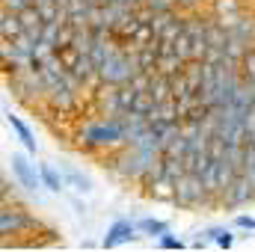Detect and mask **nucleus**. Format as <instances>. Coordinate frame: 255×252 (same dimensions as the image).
Segmentation results:
<instances>
[{"mask_svg":"<svg viewBox=\"0 0 255 252\" xmlns=\"http://www.w3.org/2000/svg\"><path fill=\"white\" fill-rule=\"evenodd\" d=\"M12 172H15V178L21 181V187L27 190H39V175H36V169L27 163V157L24 154H12Z\"/></svg>","mask_w":255,"mask_h":252,"instance_id":"f257e3e1","label":"nucleus"},{"mask_svg":"<svg viewBox=\"0 0 255 252\" xmlns=\"http://www.w3.org/2000/svg\"><path fill=\"white\" fill-rule=\"evenodd\" d=\"M136 238V229L130 226V223H116L113 229H110V235L104 238V247H119V244H128V241H133Z\"/></svg>","mask_w":255,"mask_h":252,"instance_id":"f03ea898","label":"nucleus"},{"mask_svg":"<svg viewBox=\"0 0 255 252\" xmlns=\"http://www.w3.org/2000/svg\"><path fill=\"white\" fill-rule=\"evenodd\" d=\"M238 74H241V80H244L247 89L255 83V48H247L244 57L238 60Z\"/></svg>","mask_w":255,"mask_h":252,"instance_id":"7ed1b4c3","label":"nucleus"},{"mask_svg":"<svg viewBox=\"0 0 255 252\" xmlns=\"http://www.w3.org/2000/svg\"><path fill=\"white\" fill-rule=\"evenodd\" d=\"M6 119H9V125L15 127V133L21 136V142L27 145V151H36V139H33V133H30V127L24 125L18 116H12V113H6Z\"/></svg>","mask_w":255,"mask_h":252,"instance_id":"20e7f679","label":"nucleus"},{"mask_svg":"<svg viewBox=\"0 0 255 252\" xmlns=\"http://www.w3.org/2000/svg\"><path fill=\"white\" fill-rule=\"evenodd\" d=\"M39 172H42V184H45L48 190H54V193H60V190H63V175H57V169H54V166L42 163V169H39Z\"/></svg>","mask_w":255,"mask_h":252,"instance_id":"39448f33","label":"nucleus"},{"mask_svg":"<svg viewBox=\"0 0 255 252\" xmlns=\"http://www.w3.org/2000/svg\"><path fill=\"white\" fill-rule=\"evenodd\" d=\"M139 229L142 232H148V235H169V226L166 223H160V220H139Z\"/></svg>","mask_w":255,"mask_h":252,"instance_id":"423d86ee","label":"nucleus"},{"mask_svg":"<svg viewBox=\"0 0 255 252\" xmlns=\"http://www.w3.org/2000/svg\"><path fill=\"white\" fill-rule=\"evenodd\" d=\"M65 175H68V181H71L74 187L80 190V193H89V190H92V187H89V178H86V175H80L77 169H68Z\"/></svg>","mask_w":255,"mask_h":252,"instance_id":"0eeeda50","label":"nucleus"},{"mask_svg":"<svg viewBox=\"0 0 255 252\" xmlns=\"http://www.w3.org/2000/svg\"><path fill=\"white\" fill-rule=\"evenodd\" d=\"M157 247H163V250H181V247H184V244H181V241H175V238H169V235H163V238H160V244H157Z\"/></svg>","mask_w":255,"mask_h":252,"instance_id":"6e6552de","label":"nucleus"},{"mask_svg":"<svg viewBox=\"0 0 255 252\" xmlns=\"http://www.w3.org/2000/svg\"><path fill=\"white\" fill-rule=\"evenodd\" d=\"M202 0H175V9H181V12H190V9H196Z\"/></svg>","mask_w":255,"mask_h":252,"instance_id":"1a4fd4ad","label":"nucleus"},{"mask_svg":"<svg viewBox=\"0 0 255 252\" xmlns=\"http://www.w3.org/2000/svg\"><path fill=\"white\" fill-rule=\"evenodd\" d=\"M238 226L241 229H255V220L253 217H238Z\"/></svg>","mask_w":255,"mask_h":252,"instance_id":"9d476101","label":"nucleus"},{"mask_svg":"<svg viewBox=\"0 0 255 252\" xmlns=\"http://www.w3.org/2000/svg\"><path fill=\"white\" fill-rule=\"evenodd\" d=\"M217 244H220V247H232V235H229V232H223V235L217 238Z\"/></svg>","mask_w":255,"mask_h":252,"instance_id":"9b49d317","label":"nucleus"}]
</instances>
